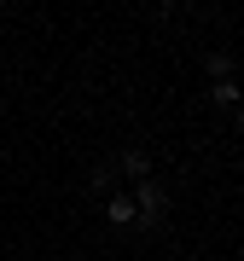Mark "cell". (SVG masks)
<instances>
[{
    "label": "cell",
    "mask_w": 244,
    "mask_h": 261,
    "mask_svg": "<svg viewBox=\"0 0 244 261\" xmlns=\"http://www.w3.org/2000/svg\"><path fill=\"white\" fill-rule=\"evenodd\" d=\"M134 209H140V226H157L163 209H169V192H163L157 180H140V186H134Z\"/></svg>",
    "instance_id": "obj_1"
},
{
    "label": "cell",
    "mask_w": 244,
    "mask_h": 261,
    "mask_svg": "<svg viewBox=\"0 0 244 261\" xmlns=\"http://www.w3.org/2000/svg\"><path fill=\"white\" fill-rule=\"evenodd\" d=\"M105 215H111L116 226H134V221H140V209H134V197H128V192H116L111 203H105Z\"/></svg>",
    "instance_id": "obj_2"
},
{
    "label": "cell",
    "mask_w": 244,
    "mask_h": 261,
    "mask_svg": "<svg viewBox=\"0 0 244 261\" xmlns=\"http://www.w3.org/2000/svg\"><path fill=\"white\" fill-rule=\"evenodd\" d=\"M122 174L140 186V180H151V163H145V151H122Z\"/></svg>",
    "instance_id": "obj_3"
},
{
    "label": "cell",
    "mask_w": 244,
    "mask_h": 261,
    "mask_svg": "<svg viewBox=\"0 0 244 261\" xmlns=\"http://www.w3.org/2000/svg\"><path fill=\"white\" fill-rule=\"evenodd\" d=\"M238 99H244L238 82H215V105H238Z\"/></svg>",
    "instance_id": "obj_4"
},
{
    "label": "cell",
    "mask_w": 244,
    "mask_h": 261,
    "mask_svg": "<svg viewBox=\"0 0 244 261\" xmlns=\"http://www.w3.org/2000/svg\"><path fill=\"white\" fill-rule=\"evenodd\" d=\"M238 134H244V111H238Z\"/></svg>",
    "instance_id": "obj_5"
},
{
    "label": "cell",
    "mask_w": 244,
    "mask_h": 261,
    "mask_svg": "<svg viewBox=\"0 0 244 261\" xmlns=\"http://www.w3.org/2000/svg\"><path fill=\"white\" fill-rule=\"evenodd\" d=\"M238 87H244V82H238Z\"/></svg>",
    "instance_id": "obj_6"
}]
</instances>
